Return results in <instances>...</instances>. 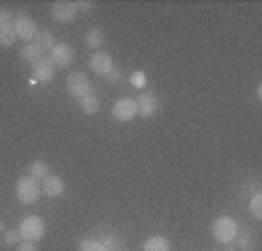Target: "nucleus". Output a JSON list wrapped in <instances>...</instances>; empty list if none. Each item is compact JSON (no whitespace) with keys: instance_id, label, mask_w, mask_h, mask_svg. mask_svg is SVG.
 <instances>
[{"instance_id":"0eeeda50","label":"nucleus","mask_w":262,"mask_h":251,"mask_svg":"<svg viewBox=\"0 0 262 251\" xmlns=\"http://www.w3.org/2000/svg\"><path fill=\"white\" fill-rule=\"evenodd\" d=\"M49 61L56 68H68L74 63V49L68 42H56V47L49 51Z\"/></svg>"},{"instance_id":"b1692460","label":"nucleus","mask_w":262,"mask_h":251,"mask_svg":"<svg viewBox=\"0 0 262 251\" xmlns=\"http://www.w3.org/2000/svg\"><path fill=\"white\" fill-rule=\"evenodd\" d=\"M3 240H5V244L14 246V244H19L21 242V235H19V230H5L3 233Z\"/></svg>"},{"instance_id":"f8f14e48","label":"nucleus","mask_w":262,"mask_h":251,"mask_svg":"<svg viewBox=\"0 0 262 251\" xmlns=\"http://www.w3.org/2000/svg\"><path fill=\"white\" fill-rule=\"evenodd\" d=\"M42 193L49 198H60L65 193V182L58 175H49V177L42 179Z\"/></svg>"},{"instance_id":"1a4fd4ad","label":"nucleus","mask_w":262,"mask_h":251,"mask_svg":"<svg viewBox=\"0 0 262 251\" xmlns=\"http://www.w3.org/2000/svg\"><path fill=\"white\" fill-rule=\"evenodd\" d=\"M56 77V65L49 61V56H42L37 63L33 65V79L40 84H49Z\"/></svg>"},{"instance_id":"a211bd4d","label":"nucleus","mask_w":262,"mask_h":251,"mask_svg":"<svg viewBox=\"0 0 262 251\" xmlns=\"http://www.w3.org/2000/svg\"><path fill=\"white\" fill-rule=\"evenodd\" d=\"M77 103H79V107H81V112H84V114H95L100 109V100H98V95H95V93L86 95V98L77 100Z\"/></svg>"},{"instance_id":"5701e85b","label":"nucleus","mask_w":262,"mask_h":251,"mask_svg":"<svg viewBox=\"0 0 262 251\" xmlns=\"http://www.w3.org/2000/svg\"><path fill=\"white\" fill-rule=\"evenodd\" d=\"M130 84H133L135 89H144V86H146V72H144V70H135V72L130 74Z\"/></svg>"},{"instance_id":"9d476101","label":"nucleus","mask_w":262,"mask_h":251,"mask_svg":"<svg viewBox=\"0 0 262 251\" xmlns=\"http://www.w3.org/2000/svg\"><path fill=\"white\" fill-rule=\"evenodd\" d=\"M74 16H77L74 3L60 0V3H54V5H51V19H54L56 24H72Z\"/></svg>"},{"instance_id":"cd10ccee","label":"nucleus","mask_w":262,"mask_h":251,"mask_svg":"<svg viewBox=\"0 0 262 251\" xmlns=\"http://www.w3.org/2000/svg\"><path fill=\"white\" fill-rule=\"evenodd\" d=\"M3 24H12L10 10H0V26H3Z\"/></svg>"},{"instance_id":"9b49d317","label":"nucleus","mask_w":262,"mask_h":251,"mask_svg":"<svg viewBox=\"0 0 262 251\" xmlns=\"http://www.w3.org/2000/svg\"><path fill=\"white\" fill-rule=\"evenodd\" d=\"M137 100V117H144V119H151L156 112H158V95L156 93H142Z\"/></svg>"},{"instance_id":"6ab92c4d","label":"nucleus","mask_w":262,"mask_h":251,"mask_svg":"<svg viewBox=\"0 0 262 251\" xmlns=\"http://www.w3.org/2000/svg\"><path fill=\"white\" fill-rule=\"evenodd\" d=\"M77 251H109L107 244L102 240H95V237H86V240L79 242V249Z\"/></svg>"},{"instance_id":"2eb2a0df","label":"nucleus","mask_w":262,"mask_h":251,"mask_svg":"<svg viewBox=\"0 0 262 251\" xmlns=\"http://www.w3.org/2000/svg\"><path fill=\"white\" fill-rule=\"evenodd\" d=\"M49 165H47L45 161H42V158H37V161H33L28 165V177H33V179H37V182H40V179H45V177H49Z\"/></svg>"},{"instance_id":"f03ea898","label":"nucleus","mask_w":262,"mask_h":251,"mask_svg":"<svg viewBox=\"0 0 262 251\" xmlns=\"http://www.w3.org/2000/svg\"><path fill=\"white\" fill-rule=\"evenodd\" d=\"M65 86H68V93L72 95L74 100H81L86 95L93 93V86H91V79L86 77V72H70L68 79H65Z\"/></svg>"},{"instance_id":"412c9836","label":"nucleus","mask_w":262,"mask_h":251,"mask_svg":"<svg viewBox=\"0 0 262 251\" xmlns=\"http://www.w3.org/2000/svg\"><path fill=\"white\" fill-rule=\"evenodd\" d=\"M248 209H251L253 219H262V193L260 191H253L251 202H248Z\"/></svg>"},{"instance_id":"393cba45","label":"nucleus","mask_w":262,"mask_h":251,"mask_svg":"<svg viewBox=\"0 0 262 251\" xmlns=\"http://www.w3.org/2000/svg\"><path fill=\"white\" fill-rule=\"evenodd\" d=\"M74 10H77V14H86V12L93 10V3H91V0H77V3H74Z\"/></svg>"},{"instance_id":"f257e3e1","label":"nucleus","mask_w":262,"mask_h":251,"mask_svg":"<svg viewBox=\"0 0 262 251\" xmlns=\"http://www.w3.org/2000/svg\"><path fill=\"white\" fill-rule=\"evenodd\" d=\"M211 237L218 242V244H232L239 237V223L234 221L232 217H218L216 221L211 223Z\"/></svg>"},{"instance_id":"39448f33","label":"nucleus","mask_w":262,"mask_h":251,"mask_svg":"<svg viewBox=\"0 0 262 251\" xmlns=\"http://www.w3.org/2000/svg\"><path fill=\"white\" fill-rule=\"evenodd\" d=\"M12 26H14L16 40L21 37L24 42H30V40H35V35H37V24H35L26 12H19V14L12 19Z\"/></svg>"},{"instance_id":"4be33fe9","label":"nucleus","mask_w":262,"mask_h":251,"mask_svg":"<svg viewBox=\"0 0 262 251\" xmlns=\"http://www.w3.org/2000/svg\"><path fill=\"white\" fill-rule=\"evenodd\" d=\"M239 251H255V235H253V230H244V235L239 237Z\"/></svg>"},{"instance_id":"7ed1b4c3","label":"nucleus","mask_w":262,"mask_h":251,"mask_svg":"<svg viewBox=\"0 0 262 251\" xmlns=\"http://www.w3.org/2000/svg\"><path fill=\"white\" fill-rule=\"evenodd\" d=\"M40 182L33 177H21L16 182V198H19L21 205H33V202L40 200Z\"/></svg>"},{"instance_id":"a878e982","label":"nucleus","mask_w":262,"mask_h":251,"mask_svg":"<svg viewBox=\"0 0 262 251\" xmlns=\"http://www.w3.org/2000/svg\"><path fill=\"white\" fill-rule=\"evenodd\" d=\"M121 77H123V72H121L119 65H114V68H112V72L107 74V79H109L112 84H119V82H121Z\"/></svg>"},{"instance_id":"423d86ee","label":"nucleus","mask_w":262,"mask_h":251,"mask_svg":"<svg viewBox=\"0 0 262 251\" xmlns=\"http://www.w3.org/2000/svg\"><path fill=\"white\" fill-rule=\"evenodd\" d=\"M112 117H114L116 121H121V123L133 121V119L137 117V100H135V98L116 100L114 107H112Z\"/></svg>"},{"instance_id":"6e6552de","label":"nucleus","mask_w":262,"mask_h":251,"mask_svg":"<svg viewBox=\"0 0 262 251\" xmlns=\"http://www.w3.org/2000/svg\"><path fill=\"white\" fill-rule=\"evenodd\" d=\"M89 68L100 77H107L112 72V68H114V59L107 51H93V56L89 59Z\"/></svg>"},{"instance_id":"dca6fc26","label":"nucleus","mask_w":262,"mask_h":251,"mask_svg":"<svg viewBox=\"0 0 262 251\" xmlns=\"http://www.w3.org/2000/svg\"><path fill=\"white\" fill-rule=\"evenodd\" d=\"M84 42H86V47H89V49L100 51V47L104 45V33H102V30H100V28H91L89 33H86Z\"/></svg>"},{"instance_id":"20e7f679","label":"nucleus","mask_w":262,"mask_h":251,"mask_svg":"<svg viewBox=\"0 0 262 251\" xmlns=\"http://www.w3.org/2000/svg\"><path fill=\"white\" fill-rule=\"evenodd\" d=\"M16 230H19V235L24 242H37L45 237L47 226L40 217H26V219H21V226L16 228Z\"/></svg>"},{"instance_id":"4468645a","label":"nucleus","mask_w":262,"mask_h":251,"mask_svg":"<svg viewBox=\"0 0 262 251\" xmlns=\"http://www.w3.org/2000/svg\"><path fill=\"white\" fill-rule=\"evenodd\" d=\"M35 47L40 51H51L56 47V37L51 30H37V35H35Z\"/></svg>"},{"instance_id":"7c9ffc66","label":"nucleus","mask_w":262,"mask_h":251,"mask_svg":"<svg viewBox=\"0 0 262 251\" xmlns=\"http://www.w3.org/2000/svg\"><path fill=\"white\" fill-rule=\"evenodd\" d=\"M116 251H123V249H116Z\"/></svg>"},{"instance_id":"f3484780","label":"nucleus","mask_w":262,"mask_h":251,"mask_svg":"<svg viewBox=\"0 0 262 251\" xmlns=\"http://www.w3.org/2000/svg\"><path fill=\"white\" fill-rule=\"evenodd\" d=\"M16 42V33L12 24H3L0 26V47H12Z\"/></svg>"},{"instance_id":"ddd939ff","label":"nucleus","mask_w":262,"mask_h":251,"mask_svg":"<svg viewBox=\"0 0 262 251\" xmlns=\"http://www.w3.org/2000/svg\"><path fill=\"white\" fill-rule=\"evenodd\" d=\"M144 251H172V242L165 235H151L144 242Z\"/></svg>"},{"instance_id":"c85d7f7f","label":"nucleus","mask_w":262,"mask_h":251,"mask_svg":"<svg viewBox=\"0 0 262 251\" xmlns=\"http://www.w3.org/2000/svg\"><path fill=\"white\" fill-rule=\"evenodd\" d=\"M225 251H239V249H234L232 244H225Z\"/></svg>"},{"instance_id":"c756f323","label":"nucleus","mask_w":262,"mask_h":251,"mask_svg":"<svg viewBox=\"0 0 262 251\" xmlns=\"http://www.w3.org/2000/svg\"><path fill=\"white\" fill-rule=\"evenodd\" d=\"M0 233H5V226H3V221H0Z\"/></svg>"},{"instance_id":"bb28decb","label":"nucleus","mask_w":262,"mask_h":251,"mask_svg":"<svg viewBox=\"0 0 262 251\" xmlns=\"http://www.w3.org/2000/svg\"><path fill=\"white\" fill-rule=\"evenodd\" d=\"M16 251H37V249H35V242H21V244H16Z\"/></svg>"},{"instance_id":"aec40b11","label":"nucleus","mask_w":262,"mask_h":251,"mask_svg":"<svg viewBox=\"0 0 262 251\" xmlns=\"http://www.w3.org/2000/svg\"><path fill=\"white\" fill-rule=\"evenodd\" d=\"M21 59H24L26 63L35 65V63H37V61L42 59V51L37 49V47H35V45H26L24 49H21Z\"/></svg>"}]
</instances>
